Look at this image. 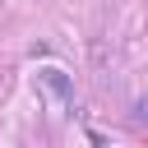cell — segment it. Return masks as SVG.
<instances>
[{
    "label": "cell",
    "mask_w": 148,
    "mask_h": 148,
    "mask_svg": "<svg viewBox=\"0 0 148 148\" xmlns=\"http://www.w3.org/2000/svg\"><path fill=\"white\" fill-rule=\"evenodd\" d=\"M32 83H37V92L46 97L51 111H65V106L74 102V83H69V74H65L60 65H42V69L32 74Z\"/></svg>",
    "instance_id": "obj_1"
}]
</instances>
